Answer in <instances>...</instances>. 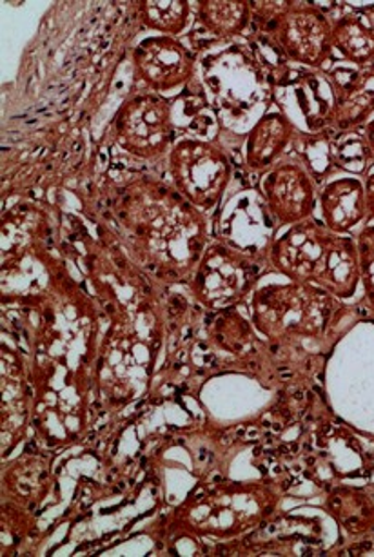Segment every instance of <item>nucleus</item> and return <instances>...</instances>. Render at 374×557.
Wrapping results in <instances>:
<instances>
[{
  "label": "nucleus",
  "instance_id": "4468645a",
  "mask_svg": "<svg viewBox=\"0 0 374 557\" xmlns=\"http://www.w3.org/2000/svg\"><path fill=\"white\" fill-rule=\"evenodd\" d=\"M298 127L280 110H267L249 127L244 140V165L254 176H264L292 148Z\"/></svg>",
  "mask_w": 374,
  "mask_h": 557
},
{
  "label": "nucleus",
  "instance_id": "423d86ee",
  "mask_svg": "<svg viewBox=\"0 0 374 557\" xmlns=\"http://www.w3.org/2000/svg\"><path fill=\"white\" fill-rule=\"evenodd\" d=\"M270 262L213 238L186 285L189 295L208 311H222L248 300L264 278Z\"/></svg>",
  "mask_w": 374,
  "mask_h": 557
},
{
  "label": "nucleus",
  "instance_id": "aec40b11",
  "mask_svg": "<svg viewBox=\"0 0 374 557\" xmlns=\"http://www.w3.org/2000/svg\"><path fill=\"white\" fill-rule=\"evenodd\" d=\"M291 149L319 187L327 184L331 176L340 173L335 160V129L316 133L298 129Z\"/></svg>",
  "mask_w": 374,
  "mask_h": 557
},
{
  "label": "nucleus",
  "instance_id": "412c9836",
  "mask_svg": "<svg viewBox=\"0 0 374 557\" xmlns=\"http://www.w3.org/2000/svg\"><path fill=\"white\" fill-rule=\"evenodd\" d=\"M138 13L144 28L175 39L195 21L194 2L189 0H144L138 2Z\"/></svg>",
  "mask_w": 374,
  "mask_h": 557
},
{
  "label": "nucleus",
  "instance_id": "9d476101",
  "mask_svg": "<svg viewBox=\"0 0 374 557\" xmlns=\"http://www.w3.org/2000/svg\"><path fill=\"white\" fill-rule=\"evenodd\" d=\"M133 70L153 94H176L194 83L199 59L191 46L175 37L154 35L133 50Z\"/></svg>",
  "mask_w": 374,
  "mask_h": 557
},
{
  "label": "nucleus",
  "instance_id": "4be33fe9",
  "mask_svg": "<svg viewBox=\"0 0 374 557\" xmlns=\"http://www.w3.org/2000/svg\"><path fill=\"white\" fill-rule=\"evenodd\" d=\"M335 160L340 173L349 176H367L373 170L374 154L363 137L362 129L357 132H335Z\"/></svg>",
  "mask_w": 374,
  "mask_h": 557
},
{
  "label": "nucleus",
  "instance_id": "f3484780",
  "mask_svg": "<svg viewBox=\"0 0 374 557\" xmlns=\"http://www.w3.org/2000/svg\"><path fill=\"white\" fill-rule=\"evenodd\" d=\"M320 220L336 235H354L360 225L367 224V200L362 178H333L319 193Z\"/></svg>",
  "mask_w": 374,
  "mask_h": 557
},
{
  "label": "nucleus",
  "instance_id": "0eeeda50",
  "mask_svg": "<svg viewBox=\"0 0 374 557\" xmlns=\"http://www.w3.org/2000/svg\"><path fill=\"white\" fill-rule=\"evenodd\" d=\"M165 164L171 186L205 214L221 206L235 171L232 157L215 138H178Z\"/></svg>",
  "mask_w": 374,
  "mask_h": 557
},
{
  "label": "nucleus",
  "instance_id": "20e7f679",
  "mask_svg": "<svg viewBox=\"0 0 374 557\" xmlns=\"http://www.w3.org/2000/svg\"><path fill=\"white\" fill-rule=\"evenodd\" d=\"M249 306L254 331L280 347L329 336L349 309L327 290L292 280L257 287Z\"/></svg>",
  "mask_w": 374,
  "mask_h": 557
},
{
  "label": "nucleus",
  "instance_id": "ddd939ff",
  "mask_svg": "<svg viewBox=\"0 0 374 557\" xmlns=\"http://www.w3.org/2000/svg\"><path fill=\"white\" fill-rule=\"evenodd\" d=\"M327 75L336 91V108L331 129H363L374 116V66L360 70L349 64L341 66L336 62Z\"/></svg>",
  "mask_w": 374,
  "mask_h": 557
},
{
  "label": "nucleus",
  "instance_id": "dca6fc26",
  "mask_svg": "<svg viewBox=\"0 0 374 557\" xmlns=\"http://www.w3.org/2000/svg\"><path fill=\"white\" fill-rule=\"evenodd\" d=\"M308 518L291 516L287 518V524H280V519H267L251 534L238 540L237 548L232 552H284V543L289 554H316L324 550V537H322V524L319 519L311 518L302 529L298 527Z\"/></svg>",
  "mask_w": 374,
  "mask_h": 557
},
{
  "label": "nucleus",
  "instance_id": "5701e85b",
  "mask_svg": "<svg viewBox=\"0 0 374 557\" xmlns=\"http://www.w3.org/2000/svg\"><path fill=\"white\" fill-rule=\"evenodd\" d=\"M358 257H360V285L363 300L374 318V224H365L357 235Z\"/></svg>",
  "mask_w": 374,
  "mask_h": 557
},
{
  "label": "nucleus",
  "instance_id": "6ab92c4d",
  "mask_svg": "<svg viewBox=\"0 0 374 557\" xmlns=\"http://www.w3.org/2000/svg\"><path fill=\"white\" fill-rule=\"evenodd\" d=\"M333 48L346 64L369 67L374 64V23L351 2H341V13L331 15Z\"/></svg>",
  "mask_w": 374,
  "mask_h": 557
},
{
  "label": "nucleus",
  "instance_id": "1a4fd4ad",
  "mask_svg": "<svg viewBox=\"0 0 374 557\" xmlns=\"http://www.w3.org/2000/svg\"><path fill=\"white\" fill-rule=\"evenodd\" d=\"M202 73L213 95V104L219 108L216 113L246 116V110L265 100L264 95L273 97L270 73L265 72L251 46L242 50L238 62H232V50L211 55L202 62Z\"/></svg>",
  "mask_w": 374,
  "mask_h": 557
},
{
  "label": "nucleus",
  "instance_id": "f03ea898",
  "mask_svg": "<svg viewBox=\"0 0 374 557\" xmlns=\"http://www.w3.org/2000/svg\"><path fill=\"white\" fill-rule=\"evenodd\" d=\"M282 492L273 481L199 483L171 513L170 530L191 541L242 540L275 516Z\"/></svg>",
  "mask_w": 374,
  "mask_h": 557
},
{
  "label": "nucleus",
  "instance_id": "a878e982",
  "mask_svg": "<svg viewBox=\"0 0 374 557\" xmlns=\"http://www.w3.org/2000/svg\"><path fill=\"white\" fill-rule=\"evenodd\" d=\"M362 12L365 13V15H367V17L374 23V4H371V7H363Z\"/></svg>",
  "mask_w": 374,
  "mask_h": 557
},
{
  "label": "nucleus",
  "instance_id": "6e6552de",
  "mask_svg": "<svg viewBox=\"0 0 374 557\" xmlns=\"http://www.w3.org/2000/svg\"><path fill=\"white\" fill-rule=\"evenodd\" d=\"M113 137L122 151L144 162L167 159L178 140L173 100L153 91L133 95L113 119Z\"/></svg>",
  "mask_w": 374,
  "mask_h": 557
},
{
  "label": "nucleus",
  "instance_id": "9b49d317",
  "mask_svg": "<svg viewBox=\"0 0 374 557\" xmlns=\"http://www.w3.org/2000/svg\"><path fill=\"white\" fill-rule=\"evenodd\" d=\"M273 102L276 99H286L276 102L278 108L295 104L298 116L303 124V132L316 133L331 129L336 108L335 86L331 83L327 72L316 70H292L287 64L273 78Z\"/></svg>",
  "mask_w": 374,
  "mask_h": 557
},
{
  "label": "nucleus",
  "instance_id": "393cba45",
  "mask_svg": "<svg viewBox=\"0 0 374 557\" xmlns=\"http://www.w3.org/2000/svg\"><path fill=\"white\" fill-rule=\"evenodd\" d=\"M362 133L365 140H367L369 148H371L374 154V116L363 126Z\"/></svg>",
  "mask_w": 374,
  "mask_h": 557
},
{
  "label": "nucleus",
  "instance_id": "7ed1b4c3",
  "mask_svg": "<svg viewBox=\"0 0 374 557\" xmlns=\"http://www.w3.org/2000/svg\"><path fill=\"white\" fill-rule=\"evenodd\" d=\"M270 268L284 278L316 285L338 300H352L360 287L354 235H336L319 219L289 225L271 244Z\"/></svg>",
  "mask_w": 374,
  "mask_h": 557
},
{
  "label": "nucleus",
  "instance_id": "39448f33",
  "mask_svg": "<svg viewBox=\"0 0 374 557\" xmlns=\"http://www.w3.org/2000/svg\"><path fill=\"white\" fill-rule=\"evenodd\" d=\"M254 34L289 62L316 72L335 66L333 26L316 2H251Z\"/></svg>",
  "mask_w": 374,
  "mask_h": 557
},
{
  "label": "nucleus",
  "instance_id": "a211bd4d",
  "mask_svg": "<svg viewBox=\"0 0 374 557\" xmlns=\"http://www.w3.org/2000/svg\"><path fill=\"white\" fill-rule=\"evenodd\" d=\"M324 510L351 540H363L374 532V494L363 486L351 483L327 486Z\"/></svg>",
  "mask_w": 374,
  "mask_h": 557
},
{
  "label": "nucleus",
  "instance_id": "2eb2a0df",
  "mask_svg": "<svg viewBox=\"0 0 374 557\" xmlns=\"http://www.w3.org/2000/svg\"><path fill=\"white\" fill-rule=\"evenodd\" d=\"M195 29L191 39L200 37L195 53L204 46L232 42L248 34L253 26V8L249 0H200L195 2Z\"/></svg>",
  "mask_w": 374,
  "mask_h": 557
},
{
  "label": "nucleus",
  "instance_id": "f257e3e1",
  "mask_svg": "<svg viewBox=\"0 0 374 557\" xmlns=\"http://www.w3.org/2000/svg\"><path fill=\"white\" fill-rule=\"evenodd\" d=\"M113 211L127 251L142 271L160 284H189L210 246L208 214L171 184L153 178L122 187Z\"/></svg>",
  "mask_w": 374,
  "mask_h": 557
},
{
  "label": "nucleus",
  "instance_id": "f8f14e48",
  "mask_svg": "<svg viewBox=\"0 0 374 557\" xmlns=\"http://www.w3.org/2000/svg\"><path fill=\"white\" fill-rule=\"evenodd\" d=\"M260 193L278 225L314 219L320 187L298 159H284L260 181Z\"/></svg>",
  "mask_w": 374,
  "mask_h": 557
},
{
  "label": "nucleus",
  "instance_id": "b1692460",
  "mask_svg": "<svg viewBox=\"0 0 374 557\" xmlns=\"http://www.w3.org/2000/svg\"><path fill=\"white\" fill-rule=\"evenodd\" d=\"M363 186H365V200H367V224H371L374 222V171L363 178Z\"/></svg>",
  "mask_w": 374,
  "mask_h": 557
},
{
  "label": "nucleus",
  "instance_id": "bb28decb",
  "mask_svg": "<svg viewBox=\"0 0 374 557\" xmlns=\"http://www.w3.org/2000/svg\"><path fill=\"white\" fill-rule=\"evenodd\" d=\"M373 66H374V64H373Z\"/></svg>",
  "mask_w": 374,
  "mask_h": 557
}]
</instances>
